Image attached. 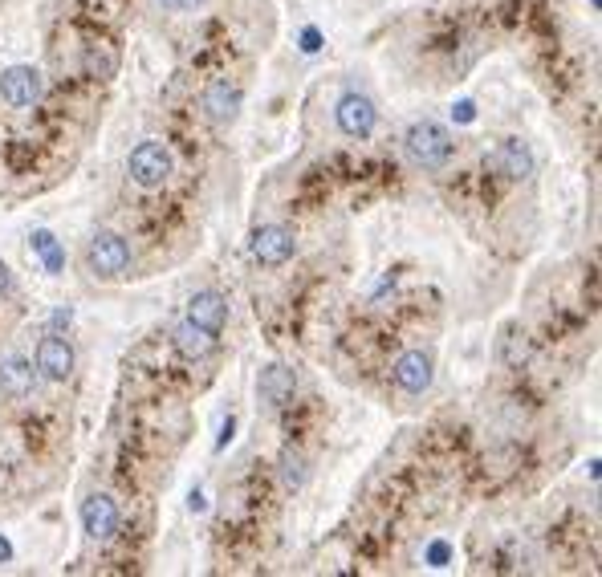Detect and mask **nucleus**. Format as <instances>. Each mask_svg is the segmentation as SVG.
Wrapping results in <instances>:
<instances>
[{
    "mask_svg": "<svg viewBox=\"0 0 602 577\" xmlns=\"http://www.w3.org/2000/svg\"><path fill=\"white\" fill-rule=\"evenodd\" d=\"M131 265V244L118 236V232H98L90 244H86V269L102 281H114L123 277Z\"/></svg>",
    "mask_w": 602,
    "mask_h": 577,
    "instance_id": "f257e3e1",
    "label": "nucleus"
},
{
    "mask_svg": "<svg viewBox=\"0 0 602 577\" xmlns=\"http://www.w3.org/2000/svg\"><path fill=\"white\" fill-rule=\"evenodd\" d=\"M407 155L419 163V167H444L452 159V135L444 131L440 122H415L407 131Z\"/></svg>",
    "mask_w": 602,
    "mask_h": 577,
    "instance_id": "f03ea898",
    "label": "nucleus"
},
{
    "mask_svg": "<svg viewBox=\"0 0 602 577\" xmlns=\"http://www.w3.org/2000/svg\"><path fill=\"white\" fill-rule=\"evenodd\" d=\"M171 167H175V159H171V151L159 143V139H147V143H139L135 151H131V159H127V171H131V179L139 183V187H163L167 183V175H171Z\"/></svg>",
    "mask_w": 602,
    "mask_h": 577,
    "instance_id": "7ed1b4c3",
    "label": "nucleus"
},
{
    "mask_svg": "<svg viewBox=\"0 0 602 577\" xmlns=\"http://www.w3.org/2000/svg\"><path fill=\"white\" fill-rule=\"evenodd\" d=\"M334 118H338V131H342V135L367 139V135L375 131V122H379V110H375V102H371L367 94H342Z\"/></svg>",
    "mask_w": 602,
    "mask_h": 577,
    "instance_id": "20e7f679",
    "label": "nucleus"
},
{
    "mask_svg": "<svg viewBox=\"0 0 602 577\" xmlns=\"http://www.w3.org/2000/svg\"><path fill=\"white\" fill-rule=\"evenodd\" d=\"M82 529H86V537L94 545H106L118 533V504L110 496H102V492L86 496V504H82Z\"/></svg>",
    "mask_w": 602,
    "mask_h": 577,
    "instance_id": "39448f33",
    "label": "nucleus"
},
{
    "mask_svg": "<svg viewBox=\"0 0 602 577\" xmlns=\"http://www.w3.org/2000/svg\"><path fill=\"white\" fill-rule=\"evenodd\" d=\"M249 252H253V261H261V265H285L293 256V232L281 228V224H265V228L253 232Z\"/></svg>",
    "mask_w": 602,
    "mask_h": 577,
    "instance_id": "423d86ee",
    "label": "nucleus"
},
{
    "mask_svg": "<svg viewBox=\"0 0 602 577\" xmlns=\"http://www.w3.org/2000/svg\"><path fill=\"white\" fill-rule=\"evenodd\" d=\"M37 370L45 378H53V382L70 378L74 374V346L66 338H57V334L41 338V346H37Z\"/></svg>",
    "mask_w": 602,
    "mask_h": 577,
    "instance_id": "0eeeda50",
    "label": "nucleus"
},
{
    "mask_svg": "<svg viewBox=\"0 0 602 577\" xmlns=\"http://www.w3.org/2000/svg\"><path fill=\"white\" fill-rule=\"evenodd\" d=\"M0 98L9 106H33L41 98V74L29 66H13L5 78H0Z\"/></svg>",
    "mask_w": 602,
    "mask_h": 577,
    "instance_id": "6e6552de",
    "label": "nucleus"
},
{
    "mask_svg": "<svg viewBox=\"0 0 602 577\" xmlns=\"http://www.w3.org/2000/svg\"><path fill=\"white\" fill-rule=\"evenodd\" d=\"M395 382L407 391V395H419L432 387V358L424 350H407L399 362H395Z\"/></svg>",
    "mask_w": 602,
    "mask_h": 577,
    "instance_id": "1a4fd4ad",
    "label": "nucleus"
},
{
    "mask_svg": "<svg viewBox=\"0 0 602 577\" xmlns=\"http://www.w3.org/2000/svg\"><path fill=\"white\" fill-rule=\"evenodd\" d=\"M188 322H196V326H204V330L220 334V330H224V322H228V301H224L220 293H212V289L196 293V297L188 301Z\"/></svg>",
    "mask_w": 602,
    "mask_h": 577,
    "instance_id": "9d476101",
    "label": "nucleus"
},
{
    "mask_svg": "<svg viewBox=\"0 0 602 577\" xmlns=\"http://www.w3.org/2000/svg\"><path fill=\"white\" fill-rule=\"evenodd\" d=\"M236 110H240V90H236L232 82H212V86L204 90V114H208L216 126H228V122L236 118Z\"/></svg>",
    "mask_w": 602,
    "mask_h": 577,
    "instance_id": "9b49d317",
    "label": "nucleus"
},
{
    "mask_svg": "<svg viewBox=\"0 0 602 577\" xmlns=\"http://www.w3.org/2000/svg\"><path fill=\"white\" fill-rule=\"evenodd\" d=\"M293 391H297V378H293L289 366H269L261 374V399H265V407H273V411L285 407L293 399Z\"/></svg>",
    "mask_w": 602,
    "mask_h": 577,
    "instance_id": "f8f14e48",
    "label": "nucleus"
},
{
    "mask_svg": "<svg viewBox=\"0 0 602 577\" xmlns=\"http://www.w3.org/2000/svg\"><path fill=\"white\" fill-rule=\"evenodd\" d=\"M33 391V366L25 358H5L0 362V395L5 399H25Z\"/></svg>",
    "mask_w": 602,
    "mask_h": 577,
    "instance_id": "ddd939ff",
    "label": "nucleus"
},
{
    "mask_svg": "<svg viewBox=\"0 0 602 577\" xmlns=\"http://www.w3.org/2000/svg\"><path fill=\"white\" fill-rule=\"evenodd\" d=\"M493 163H497V171H501L505 179H525V175L533 171V155H529V147L517 143V139L501 143L497 155H493Z\"/></svg>",
    "mask_w": 602,
    "mask_h": 577,
    "instance_id": "4468645a",
    "label": "nucleus"
},
{
    "mask_svg": "<svg viewBox=\"0 0 602 577\" xmlns=\"http://www.w3.org/2000/svg\"><path fill=\"white\" fill-rule=\"evenodd\" d=\"M175 346H179V354H184V358H208L212 346H216V334L204 330V326H196V322H184V326L175 330Z\"/></svg>",
    "mask_w": 602,
    "mask_h": 577,
    "instance_id": "2eb2a0df",
    "label": "nucleus"
},
{
    "mask_svg": "<svg viewBox=\"0 0 602 577\" xmlns=\"http://www.w3.org/2000/svg\"><path fill=\"white\" fill-rule=\"evenodd\" d=\"M41 252H45V261H49V269L57 273V269H62V252H57V244H53V236L49 232H37V240H33Z\"/></svg>",
    "mask_w": 602,
    "mask_h": 577,
    "instance_id": "dca6fc26",
    "label": "nucleus"
},
{
    "mask_svg": "<svg viewBox=\"0 0 602 577\" xmlns=\"http://www.w3.org/2000/svg\"><path fill=\"white\" fill-rule=\"evenodd\" d=\"M281 476H285V484H289V488H293V484H301V460H297V456H285V472H281Z\"/></svg>",
    "mask_w": 602,
    "mask_h": 577,
    "instance_id": "f3484780",
    "label": "nucleus"
},
{
    "mask_svg": "<svg viewBox=\"0 0 602 577\" xmlns=\"http://www.w3.org/2000/svg\"><path fill=\"white\" fill-rule=\"evenodd\" d=\"M167 9H196V5H204V0H163Z\"/></svg>",
    "mask_w": 602,
    "mask_h": 577,
    "instance_id": "a211bd4d",
    "label": "nucleus"
},
{
    "mask_svg": "<svg viewBox=\"0 0 602 577\" xmlns=\"http://www.w3.org/2000/svg\"><path fill=\"white\" fill-rule=\"evenodd\" d=\"M5 293H9V269L0 265V297H5Z\"/></svg>",
    "mask_w": 602,
    "mask_h": 577,
    "instance_id": "6ab92c4d",
    "label": "nucleus"
}]
</instances>
